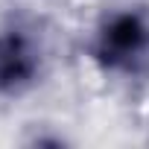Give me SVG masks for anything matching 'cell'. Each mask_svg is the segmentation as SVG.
Returning a JSON list of instances; mask_svg holds the SVG:
<instances>
[{
    "label": "cell",
    "mask_w": 149,
    "mask_h": 149,
    "mask_svg": "<svg viewBox=\"0 0 149 149\" xmlns=\"http://www.w3.org/2000/svg\"><path fill=\"white\" fill-rule=\"evenodd\" d=\"M91 58L105 73H137L149 64V15L143 9L105 12L91 38Z\"/></svg>",
    "instance_id": "obj_1"
},
{
    "label": "cell",
    "mask_w": 149,
    "mask_h": 149,
    "mask_svg": "<svg viewBox=\"0 0 149 149\" xmlns=\"http://www.w3.org/2000/svg\"><path fill=\"white\" fill-rule=\"evenodd\" d=\"M41 70L44 53L38 38L21 24L0 26V97L26 94L41 79Z\"/></svg>",
    "instance_id": "obj_2"
}]
</instances>
